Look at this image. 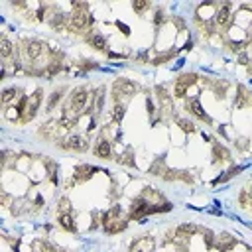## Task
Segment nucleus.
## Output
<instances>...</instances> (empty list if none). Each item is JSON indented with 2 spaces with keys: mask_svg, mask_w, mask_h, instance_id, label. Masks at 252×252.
I'll return each instance as SVG.
<instances>
[{
  "mask_svg": "<svg viewBox=\"0 0 252 252\" xmlns=\"http://www.w3.org/2000/svg\"><path fill=\"white\" fill-rule=\"evenodd\" d=\"M154 252H252V246L236 232L197 220H183L161 230H152Z\"/></svg>",
  "mask_w": 252,
  "mask_h": 252,
  "instance_id": "nucleus-9",
  "label": "nucleus"
},
{
  "mask_svg": "<svg viewBox=\"0 0 252 252\" xmlns=\"http://www.w3.org/2000/svg\"><path fill=\"white\" fill-rule=\"evenodd\" d=\"M75 234L65 232L57 224H41L32 226L30 232L10 234L4 230L2 234V250L4 252H81L79 240Z\"/></svg>",
  "mask_w": 252,
  "mask_h": 252,
  "instance_id": "nucleus-11",
  "label": "nucleus"
},
{
  "mask_svg": "<svg viewBox=\"0 0 252 252\" xmlns=\"http://www.w3.org/2000/svg\"><path fill=\"white\" fill-rule=\"evenodd\" d=\"M93 51L140 65H163L191 41L189 24L165 4H91V28L81 37Z\"/></svg>",
  "mask_w": 252,
  "mask_h": 252,
  "instance_id": "nucleus-3",
  "label": "nucleus"
},
{
  "mask_svg": "<svg viewBox=\"0 0 252 252\" xmlns=\"http://www.w3.org/2000/svg\"><path fill=\"white\" fill-rule=\"evenodd\" d=\"M191 26L203 43L234 59L252 75V2H201Z\"/></svg>",
  "mask_w": 252,
  "mask_h": 252,
  "instance_id": "nucleus-7",
  "label": "nucleus"
},
{
  "mask_svg": "<svg viewBox=\"0 0 252 252\" xmlns=\"http://www.w3.org/2000/svg\"><path fill=\"white\" fill-rule=\"evenodd\" d=\"M167 87L177 104L230 152L252 158V89L203 73H181Z\"/></svg>",
  "mask_w": 252,
  "mask_h": 252,
  "instance_id": "nucleus-4",
  "label": "nucleus"
},
{
  "mask_svg": "<svg viewBox=\"0 0 252 252\" xmlns=\"http://www.w3.org/2000/svg\"><path fill=\"white\" fill-rule=\"evenodd\" d=\"M171 209L165 193L140 173L63 161L53 219L59 228L75 236L93 232L114 236L134 222H144L150 215Z\"/></svg>",
  "mask_w": 252,
  "mask_h": 252,
  "instance_id": "nucleus-2",
  "label": "nucleus"
},
{
  "mask_svg": "<svg viewBox=\"0 0 252 252\" xmlns=\"http://www.w3.org/2000/svg\"><path fill=\"white\" fill-rule=\"evenodd\" d=\"M108 104L106 83H77L53 89L43 104L35 136L65 154L93 152Z\"/></svg>",
  "mask_w": 252,
  "mask_h": 252,
  "instance_id": "nucleus-5",
  "label": "nucleus"
},
{
  "mask_svg": "<svg viewBox=\"0 0 252 252\" xmlns=\"http://www.w3.org/2000/svg\"><path fill=\"white\" fill-rule=\"evenodd\" d=\"M63 161L14 148L2 152L0 203L14 220H33L55 209L61 193Z\"/></svg>",
  "mask_w": 252,
  "mask_h": 252,
  "instance_id": "nucleus-6",
  "label": "nucleus"
},
{
  "mask_svg": "<svg viewBox=\"0 0 252 252\" xmlns=\"http://www.w3.org/2000/svg\"><path fill=\"white\" fill-rule=\"evenodd\" d=\"M45 98L47 93L41 81L35 79H16L14 83L4 81L2 118L12 126H28L43 112Z\"/></svg>",
  "mask_w": 252,
  "mask_h": 252,
  "instance_id": "nucleus-10",
  "label": "nucleus"
},
{
  "mask_svg": "<svg viewBox=\"0 0 252 252\" xmlns=\"http://www.w3.org/2000/svg\"><path fill=\"white\" fill-rule=\"evenodd\" d=\"M0 57H2V81L12 79H55L71 67V61L65 49L45 37L35 33H18L10 37V33L2 32L0 41Z\"/></svg>",
  "mask_w": 252,
  "mask_h": 252,
  "instance_id": "nucleus-8",
  "label": "nucleus"
},
{
  "mask_svg": "<svg viewBox=\"0 0 252 252\" xmlns=\"http://www.w3.org/2000/svg\"><path fill=\"white\" fill-rule=\"evenodd\" d=\"M93 156L185 185H217L242 169L234 154L177 104L167 83L146 87L128 77L108 85Z\"/></svg>",
  "mask_w": 252,
  "mask_h": 252,
  "instance_id": "nucleus-1",
  "label": "nucleus"
},
{
  "mask_svg": "<svg viewBox=\"0 0 252 252\" xmlns=\"http://www.w3.org/2000/svg\"><path fill=\"white\" fill-rule=\"evenodd\" d=\"M236 201H238V207L252 217V181H248L246 185L240 187V191L236 195Z\"/></svg>",
  "mask_w": 252,
  "mask_h": 252,
  "instance_id": "nucleus-12",
  "label": "nucleus"
}]
</instances>
